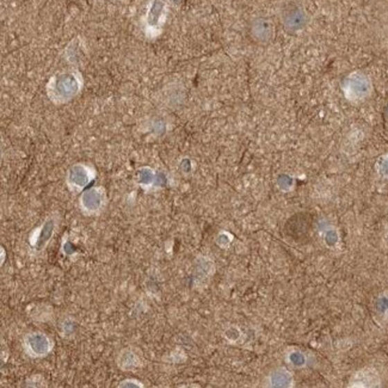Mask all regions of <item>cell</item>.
Wrapping results in <instances>:
<instances>
[{
  "instance_id": "1",
  "label": "cell",
  "mask_w": 388,
  "mask_h": 388,
  "mask_svg": "<svg viewBox=\"0 0 388 388\" xmlns=\"http://www.w3.org/2000/svg\"><path fill=\"white\" fill-rule=\"evenodd\" d=\"M82 89V74L77 69H65L54 74L48 82L47 91L49 100L54 104L69 103Z\"/></svg>"
},
{
  "instance_id": "2",
  "label": "cell",
  "mask_w": 388,
  "mask_h": 388,
  "mask_svg": "<svg viewBox=\"0 0 388 388\" xmlns=\"http://www.w3.org/2000/svg\"><path fill=\"white\" fill-rule=\"evenodd\" d=\"M342 91L345 100L350 103H361L371 97L374 85L368 74L361 71H354L342 82Z\"/></svg>"
},
{
  "instance_id": "3",
  "label": "cell",
  "mask_w": 388,
  "mask_h": 388,
  "mask_svg": "<svg viewBox=\"0 0 388 388\" xmlns=\"http://www.w3.org/2000/svg\"><path fill=\"white\" fill-rule=\"evenodd\" d=\"M168 6L165 0H151L143 16V30L148 39H157L164 28Z\"/></svg>"
},
{
  "instance_id": "4",
  "label": "cell",
  "mask_w": 388,
  "mask_h": 388,
  "mask_svg": "<svg viewBox=\"0 0 388 388\" xmlns=\"http://www.w3.org/2000/svg\"><path fill=\"white\" fill-rule=\"evenodd\" d=\"M95 178V168L90 165L78 163L69 168L66 175V184L73 194H78L85 189Z\"/></svg>"
},
{
  "instance_id": "5",
  "label": "cell",
  "mask_w": 388,
  "mask_h": 388,
  "mask_svg": "<svg viewBox=\"0 0 388 388\" xmlns=\"http://www.w3.org/2000/svg\"><path fill=\"white\" fill-rule=\"evenodd\" d=\"M23 349L29 358H44L52 353L54 342L44 333H28L23 340Z\"/></svg>"
},
{
  "instance_id": "6",
  "label": "cell",
  "mask_w": 388,
  "mask_h": 388,
  "mask_svg": "<svg viewBox=\"0 0 388 388\" xmlns=\"http://www.w3.org/2000/svg\"><path fill=\"white\" fill-rule=\"evenodd\" d=\"M107 204V194L102 186L85 190L79 199V206L85 215H98Z\"/></svg>"
},
{
  "instance_id": "7",
  "label": "cell",
  "mask_w": 388,
  "mask_h": 388,
  "mask_svg": "<svg viewBox=\"0 0 388 388\" xmlns=\"http://www.w3.org/2000/svg\"><path fill=\"white\" fill-rule=\"evenodd\" d=\"M281 21L289 33L302 30L307 23L306 11L298 4L287 5L281 13Z\"/></svg>"
},
{
  "instance_id": "8",
  "label": "cell",
  "mask_w": 388,
  "mask_h": 388,
  "mask_svg": "<svg viewBox=\"0 0 388 388\" xmlns=\"http://www.w3.org/2000/svg\"><path fill=\"white\" fill-rule=\"evenodd\" d=\"M56 222L54 219H48L44 224L35 229L29 238L30 246L36 251H42L47 247L55 233Z\"/></svg>"
},
{
  "instance_id": "9",
  "label": "cell",
  "mask_w": 388,
  "mask_h": 388,
  "mask_svg": "<svg viewBox=\"0 0 388 388\" xmlns=\"http://www.w3.org/2000/svg\"><path fill=\"white\" fill-rule=\"evenodd\" d=\"M251 36L258 44H269L274 37L275 28L269 18H256L251 23Z\"/></svg>"
},
{
  "instance_id": "10",
  "label": "cell",
  "mask_w": 388,
  "mask_h": 388,
  "mask_svg": "<svg viewBox=\"0 0 388 388\" xmlns=\"http://www.w3.org/2000/svg\"><path fill=\"white\" fill-rule=\"evenodd\" d=\"M380 376L376 369L364 368L355 373L350 380V387H376L380 386Z\"/></svg>"
},
{
  "instance_id": "11",
  "label": "cell",
  "mask_w": 388,
  "mask_h": 388,
  "mask_svg": "<svg viewBox=\"0 0 388 388\" xmlns=\"http://www.w3.org/2000/svg\"><path fill=\"white\" fill-rule=\"evenodd\" d=\"M117 366L123 371H132L141 366V360L130 349L122 350L117 358Z\"/></svg>"
},
{
  "instance_id": "12",
  "label": "cell",
  "mask_w": 388,
  "mask_h": 388,
  "mask_svg": "<svg viewBox=\"0 0 388 388\" xmlns=\"http://www.w3.org/2000/svg\"><path fill=\"white\" fill-rule=\"evenodd\" d=\"M376 317L380 323H388V289L376 300Z\"/></svg>"
},
{
  "instance_id": "13",
  "label": "cell",
  "mask_w": 388,
  "mask_h": 388,
  "mask_svg": "<svg viewBox=\"0 0 388 388\" xmlns=\"http://www.w3.org/2000/svg\"><path fill=\"white\" fill-rule=\"evenodd\" d=\"M153 179H155V173L151 168H141V171L139 173V183L141 186H151Z\"/></svg>"
},
{
  "instance_id": "14",
  "label": "cell",
  "mask_w": 388,
  "mask_h": 388,
  "mask_svg": "<svg viewBox=\"0 0 388 388\" xmlns=\"http://www.w3.org/2000/svg\"><path fill=\"white\" fill-rule=\"evenodd\" d=\"M378 173L380 176L388 178V155L380 158L379 163H378Z\"/></svg>"
},
{
  "instance_id": "15",
  "label": "cell",
  "mask_w": 388,
  "mask_h": 388,
  "mask_svg": "<svg viewBox=\"0 0 388 388\" xmlns=\"http://www.w3.org/2000/svg\"><path fill=\"white\" fill-rule=\"evenodd\" d=\"M120 387H143V385L138 380L127 379L122 381Z\"/></svg>"
}]
</instances>
